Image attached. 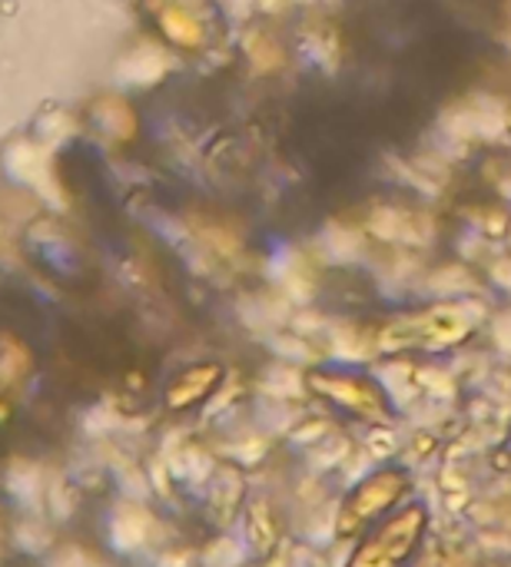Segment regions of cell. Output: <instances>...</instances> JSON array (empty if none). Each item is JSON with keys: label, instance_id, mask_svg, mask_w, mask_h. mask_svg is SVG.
<instances>
[{"label": "cell", "instance_id": "cell-1", "mask_svg": "<svg viewBox=\"0 0 511 567\" xmlns=\"http://www.w3.org/2000/svg\"><path fill=\"white\" fill-rule=\"evenodd\" d=\"M429 522L432 515L426 502H406L402 508H396L356 538L346 567H409L426 545Z\"/></svg>", "mask_w": 511, "mask_h": 567}, {"label": "cell", "instance_id": "cell-2", "mask_svg": "<svg viewBox=\"0 0 511 567\" xmlns=\"http://www.w3.org/2000/svg\"><path fill=\"white\" fill-rule=\"evenodd\" d=\"M412 472L406 465H382L369 472L362 482L352 485V492L343 498L336 515V538L356 542L372 525H379L386 515L402 508L412 495Z\"/></svg>", "mask_w": 511, "mask_h": 567}, {"label": "cell", "instance_id": "cell-3", "mask_svg": "<svg viewBox=\"0 0 511 567\" xmlns=\"http://www.w3.org/2000/svg\"><path fill=\"white\" fill-rule=\"evenodd\" d=\"M306 382L313 395H319L326 405L352 422H362L369 429H389L396 422V405L372 375L352 369H313Z\"/></svg>", "mask_w": 511, "mask_h": 567}, {"label": "cell", "instance_id": "cell-4", "mask_svg": "<svg viewBox=\"0 0 511 567\" xmlns=\"http://www.w3.org/2000/svg\"><path fill=\"white\" fill-rule=\"evenodd\" d=\"M219 382H223V369H219V365H213V362L193 365V369L180 372V375L170 382V389H166V405H170L173 412H193V409H200L203 402H209V395L219 389Z\"/></svg>", "mask_w": 511, "mask_h": 567}]
</instances>
